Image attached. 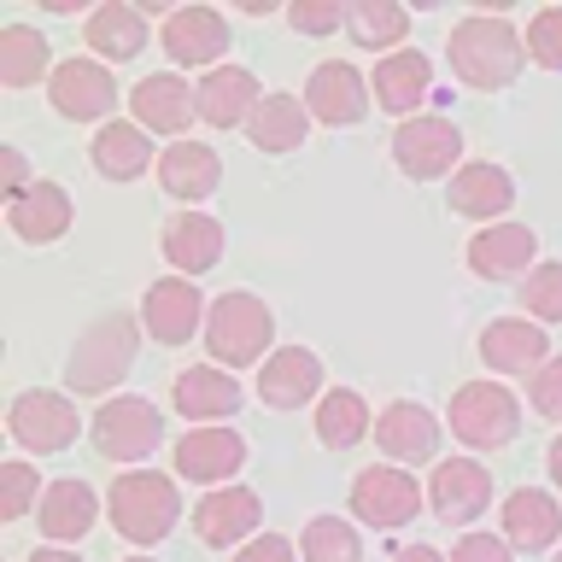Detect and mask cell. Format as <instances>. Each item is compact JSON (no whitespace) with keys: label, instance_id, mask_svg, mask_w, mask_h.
I'll return each instance as SVG.
<instances>
[{"label":"cell","instance_id":"cell-7","mask_svg":"<svg viewBox=\"0 0 562 562\" xmlns=\"http://www.w3.org/2000/svg\"><path fill=\"white\" fill-rule=\"evenodd\" d=\"M351 516L369 521V527H404L422 516V486L416 474H404L393 463H369L358 469V481H351Z\"/></svg>","mask_w":562,"mask_h":562},{"label":"cell","instance_id":"cell-38","mask_svg":"<svg viewBox=\"0 0 562 562\" xmlns=\"http://www.w3.org/2000/svg\"><path fill=\"white\" fill-rule=\"evenodd\" d=\"M521 305L533 311V323H562V263H533L527 270Z\"/></svg>","mask_w":562,"mask_h":562},{"label":"cell","instance_id":"cell-6","mask_svg":"<svg viewBox=\"0 0 562 562\" xmlns=\"http://www.w3.org/2000/svg\"><path fill=\"white\" fill-rule=\"evenodd\" d=\"M88 439H94L100 457H112V463H140V457L158 451V439H165V416H158V404L147 398H105L94 422H88Z\"/></svg>","mask_w":562,"mask_h":562},{"label":"cell","instance_id":"cell-49","mask_svg":"<svg viewBox=\"0 0 562 562\" xmlns=\"http://www.w3.org/2000/svg\"><path fill=\"white\" fill-rule=\"evenodd\" d=\"M123 562H153V557H123Z\"/></svg>","mask_w":562,"mask_h":562},{"label":"cell","instance_id":"cell-48","mask_svg":"<svg viewBox=\"0 0 562 562\" xmlns=\"http://www.w3.org/2000/svg\"><path fill=\"white\" fill-rule=\"evenodd\" d=\"M30 562H82V557H70V551H53V544H47V551H35Z\"/></svg>","mask_w":562,"mask_h":562},{"label":"cell","instance_id":"cell-1","mask_svg":"<svg viewBox=\"0 0 562 562\" xmlns=\"http://www.w3.org/2000/svg\"><path fill=\"white\" fill-rule=\"evenodd\" d=\"M451 70L469 88H504L521 70V35L509 30V18L486 12V18H463L451 30Z\"/></svg>","mask_w":562,"mask_h":562},{"label":"cell","instance_id":"cell-12","mask_svg":"<svg viewBox=\"0 0 562 562\" xmlns=\"http://www.w3.org/2000/svg\"><path fill=\"white\" fill-rule=\"evenodd\" d=\"M170 463H176V474H182V481L217 486V481H228V474H240L246 439H240L235 428H188L182 439H176Z\"/></svg>","mask_w":562,"mask_h":562},{"label":"cell","instance_id":"cell-14","mask_svg":"<svg viewBox=\"0 0 562 562\" xmlns=\"http://www.w3.org/2000/svg\"><path fill=\"white\" fill-rule=\"evenodd\" d=\"M158 42H165V53L176 65H211L217 70V59L228 53V18L211 12V7H176L165 18V30H158Z\"/></svg>","mask_w":562,"mask_h":562},{"label":"cell","instance_id":"cell-20","mask_svg":"<svg viewBox=\"0 0 562 562\" xmlns=\"http://www.w3.org/2000/svg\"><path fill=\"white\" fill-rule=\"evenodd\" d=\"M130 105H135V123H140L147 135H182L188 123H193V112H200V94H193L182 77L158 70V77H140V82H135Z\"/></svg>","mask_w":562,"mask_h":562},{"label":"cell","instance_id":"cell-23","mask_svg":"<svg viewBox=\"0 0 562 562\" xmlns=\"http://www.w3.org/2000/svg\"><path fill=\"white\" fill-rule=\"evenodd\" d=\"M158 182H165V193H176V200L200 205L223 182V158L211 153L205 140H176V147L158 153Z\"/></svg>","mask_w":562,"mask_h":562},{"label":"cell","instance_id":"cell-9","mask_svg":"<svg viewBox=\"0 0 562 562\" xmlns=\"http://www.w3.org/2000/svg\"><path fill=\"white\" fill-rule=\"evenodd\" d=\"M7 428H12V439L24 451H65L70 439H77L82 422H77V411H70V398L47 393V386H30V393L12 398Z\"/></svg>","mask_w":562,"mask_h":562},{"label":"cell","instance_id":"cell-18","mask_svg":"<svg viewBox=\"0 0 562 562\" xmlns=\"http://www.w3.org/2000/svg\"><path fill=\"white\" fill-rule=\"evenodd\" d=\"M258 521H263V504H258V492H246V486H223V492H211V498L193 504V533L205 544H217V551L252 539Z\"/></svg>","mask_w":562,"mask_h":562},{"label":"cell","instance_id":"cell-13","mask_svg":"<svg viewBox=\"0 0 562 562\" xmlns=\"http://www.w3.org/2000/svg\"><path fill=\"white\" fill-rule=\"evenodd\" d=\"M53 105L70 123H100L117 105V82L100 59H65L53 70Z\"/></svg>","mask_w":562,"mask_h":562},{"label":"cell","instance_id":"cell-11","mask_svg":"<svg viewBox=\"0 0 562 562\" xmlns=\"http://www.w3.org/2000/svg\"><path fill=\"white\" fill-rule=\"evenodd\" d=\"M299 100H305V112H311L316 123H328V130H346V123H358V117L369 112V88H363V77H358V65H346V59L316 65Z\"/></svg>","mask_w":562,"mask_h":562},{"label":"cell","instance_id":"cell-39","mask_svg":"<svg viewBox=\"0 0 562 562\" xmlns=\"http://www.w3.org/2000/svg\"><path fill=\"white\" fill-rule=\"evenodd\" d=\"M30 509H42V474L30 463H7L0 469V516L18 521V516H30Z\"/></svg>","mask_w":562,"mask_h":562},{"label":"cell","instance_id":"cell-32","mask_svg":"<svg viewBox=\"0 0 562 562\" xmlns=\"http://www.w3.org/2000/svg\"><path fill=\"white\" fill-rule=\"evenodd\" d=\"M246 130H252V147H263V153H293V147H305L311 112L299 94H263V105L252 112Z\"/></svg>","mask_w":562,"mask_h":562},{"label":"cell","instance_id":"cell-8","mask_svg":"<svg viewBox=\"0 0 562 562\" xmlns=\"http://www.w3.org/2000/svg\"><path fill=\"white\" fill-rule=\"evenodd\" d=\"M457 158H463V135H457L451 117H404L393 135V165L411 176V182H434L446 176Z\"/></svg>","mask_w":562,"mask_h":562},{"label":"cell","instance_id":"cell-19","mask_svg":"<svg viewBox=\"0 0 562 562\" xmlns=\"http://www.w3.org/2000/svg\"><path fill=\"white\" fill-rule=\"evenodd\" d=\"M193 94H200V117L211 123V130H235V123H252V112L263 105L258 77H252L246 65H217V70H205Z\"/></svg>","mask_w":562,"mask_h":562},{"label":"cell","instance_id":"cell-17","mask_svg":"<svg viewBox=\"0 0 562 562\" xmlns=\"http://www.w3.org/2000/svg\"><path fill=\"white\" fill-rule=\"evenodd\" d=\"M323 393V363H316V351L305 346H281L263 358V375H258V398L270 404V411H299V404H311Z\"/></svg>","mask_w":562,"mask_h":562},{"label":"cell","instance_id":"cell-34","mask_svg":"<svg viewBox=\"0 0 562 562\" xmlns=\"http://www.w3.org/2000/svg\"><path fill=\"white\" fill-rule=\"evenodd\" d=\"M88 47L105 53V59H135L140 47H147V18H140L135 7H100L94 18H88Z\"/></svg>","mask_w":562,"mask_h":562},{"label":"cell","instance_id":"cell-37","mask_svg":"<svg viewBox=\"0 0 562 562\" xmlns=\"http://www.w3.org/2000/svg\"><path fill=\"white\" fill-rule=\"evenodd\" d=\"M299 557H305V562H363L358 527H351V521H340V516H316V521H305V539H299Z\"/></svg>","mask_w":562,"mask_h":562},{"label":"cell","instance_id":"cell-26","mask_svg":"<svg viewBox=\"0 0 562 562\" xmlns=\"http://www.w3.org/2000/svg\"><path fill=\"white\" fill-rule=\"evenodd\" d=\"M165 258L182 276H205L223 258V223L205 217V211H176L165 223Z\"/></svg>","mask_w":562,"mask_h":562},{"label":"cell","instance_id":"cell-4","mask_svg":"<svg viewBox=\"0 0 562 562\" xmlns=\"http://www.w3.org/2000/svg\"><path fill=\"white\" fill-rule=\"evenodd\" d=\"M130 363H135V316L112 311L77 340V351H70V363H65V381L77 386V393L100 398L130 375Z\"/></svg>","mask_w":562,"mask_h":562},{"label":"cell","instance_id":"cell-29","mask_svg":"<svg viewBox=\"0 0 562 562\" xmlns=\"http://www.w3.org/2000/svg\"><path fill=\"white\" fill-rule=\"evenodd\" d=\"M7 223H12V235H18V240H30V246L59 240L65 228H70V193H65L59 182H35L24 200H12Z\"/></svg>","mask_w":562,"mask_h":562},{"label":"cell","instance_id":"cell-46","mask_svg":"<svg viewBox=\"0 0 562 562\" xmlns=\"http://www.w3.org/2000/svg\"><path fill=\"white\" fill-rule=\"evenodd\" d=\"M393 562H446V557H439L434 544H404V551H398Z\"/></svg>","mask_w":562,"mask_h":562},{"label":"cell","instance_id":"cell-47","mask_svg":"<svg viewBox=\"0 0 562 562\" xmlns=\"http://www.w3.org/2000/svg\"><path fill=\"white\" fill-rule=\"evenodd\" d=\"M544 463H551V474H557V486H562V434L551 439V457H544Z\"/></svg>","mask_w":562,"mask_h":562},{"label":"cell","instance_id":"cell-41","mask_svg":"<svg viewBox=\"0 0 562 562\" xmlns=\"http://www.w3.org/2000/svg\"><path fill=\"white\" fill-rule=\"evenodd\" d=\"M288 24L299 35H334L346 24V7H334V0H299V7H288Z\"/></svg>","mask_w":562,"mask_h":562},{"label":"cell","instance_id":"cell-28","mask_svg":"<svg viewBox=\"0 0 562 562\" xmlns=\"http://www.w3.org/2000/svg\"><path fill=\"white\" fill-rule=\"evenodd\" d=\"M35 527H42L47 539H59V544H70V539H82L88 527H94V516H100V498H94V486L88 481H53L47 492H42V509H35Z\"/></svg>","mask_w":562,"mask_h":562},{"label":"cell","instance_id":"cell-25","mask_svg":"<svg viewBox=\"0 0 562 562\" xmlns=\"http://www.w3.org/2000/svg\"><path fill=\"white\" fill-rule=\"evenodd\" d=\"M170 404L188 422H223V416L240 411V381L223 375V369H211V363L182 369V375L170 381Z\"/></svg>","mask_w":562,"mask_h":562},{"label":"cell","instance_id":"cell-50","mask_svg":"<svg viewBox=\"0 0 562 562\" xmlns=\"http://www.w3.org/2000/svg\"><path fill=\"white\" fill-rule=\"evenodd\" d=\"M557 562H562V551H557Z\"/></svg>","mask_w":562,"mask_h":562},{"label":"cell","instance_id":"cell-22","mask_svg":"<svg viewBox=\"0 0 562 562\" xmlns=\"http://www.w3.org/2000/svg\"><path fill=\"white\" fill-rule=\"evenodd\" d=\"M439 422L428 404H411V398H398V404H386L381 422H375V439H381V451L386 457H398V463H428V457L439 451Z\"/></svg>","mask_w":562,"mask_h":562},{"label":"cell","instance_id":"cell-30","mask_svg":"<svg viewBox=\"0 0 562 562\" xmlns=\"http://www.w3.org/2000/svg\"><path fill=\"white\" fill-rule=\"evenodd\" d=\"M88 158H94V170L105 176V182H135V176L153 165V140H147L140 123H100Z\"/></svg>","mask_w":562,"mask_h":562},{"label":"cell","instance_id":"cell-3","mask_svg":"<svg viewBox=\"0 0 562 562\" xmlns=\"http://www.w3.org/2000/svg\"><path fill=\"white\" fill-rule=\"evenodd\" d=\"M270 334H276V316L258 293H223L217 305L205 311V346L211 358L228 363V369H246L270 351Z\"/></svg>","mask_w":562,"mask_h":562},{"label":"cell","instance_id":"cell-31","mask_svg":"<svg viewBox=\"0 0 562 562\" xmlns=\"http://www.w3.org/2000/svg\"><path fill=\"white\" fill-rule=\"evenodd\" d=\"M428 82H434V65L428 53H386L369 77V94H375L386 112H411V105L428 100Z\"/></svg>","mask_w":562,"mask_h":562},{"label":"cell","instance_id":"cell-35","mask_svg":"<svg viewBox=\"0 0 562 562\" xmlns=\"http://www.w3.org/2000/svg\"><path fill=\"white\" fill-rule=\"evenodd\" d=\"M346 35L369 53L398 47L411 35V12L393 7V0H358V7H346Z\"/></svg>","mask_w":562,"mask_h":562},{"label":"cell","instance_id":"cell-40","mask_svg":"<svg viewBox=\"0 0 562 562\" xmlns=\"http://www.w3.org/2000/svg\"><path fill=\"white\" fill-rule=\"evenodd\" d=\"M527 53H533L544 70H562V7L533 12V24H527Z\"/></svg>","mask_w":562,"mask_h":562},{"label":"cell","instance_id":"cell-45","mask_svg":"<svg viewBox=\"0 0 562 562\" xmlns=\"http://www.w3.org/2000/svg\"><path fill=\"white\" fill-rule=\"evenodd\" d=\"M0 188H7L12 200H24V193L35 188L30 182V165H24V153H18V147H7V158H0Z\"/></svg>","mask_w":562,"mask_h":562},{"label":"cell","instance_id":"cell-24","mask_svg":"<svg viewBox=\"0 0 562 562\" xmlns=\"http://www.w3.org/2000/svg\"><path fill=\"white\" fill-rule=\"evenodd\" d=\"M504 539L516 551H551L562 539V504L539 486H521L504 498Z\"/></svg>","mask_w":562,"mask_h":562},{"label":"cell","instance_id":"cell-10","mask_svg":"<svg viewBox=\"0 0 562 562\" xmlns=\"http://www.w3.org/2000/svg\"><path fill=\"white\" fill-rule=\"evenodd\" d=\"M428 504L446 527L481 521L486 504H492V474L474 463V457H446V463L434 469V481H428Z\"/></svg>","mask_w":562,"mask_h":562},{"label":"cell","instance_id":"cell-42","mask_svg":"<svg viewBox=\"0 0 562 562\" xmlns=\"http://www.w3.org/2000/svg\"><path fill=\"white\" fill-rule=\"evenodd\" d=\"M527 398H533V411H539V416L562 422V358H551L533 381H527Z\"/></svg>","mask_w":562,"mask_h":562},{"label":"cell","instance_id":"cell-27","mask_svg":"<svg viewBox=\"0 0 562 562\" xmlns=\"http://www.w3.org/2000/svg\"><path fill=\"white\" fill-rule=\"evenodd\" d=\"M446 200H451L457 217L486 223V217H504V211H509V200H516V182H509V170H498V165H463V170L451 176Z\"/></svg>","mask_w":562,"mask_h":562},{"label":"cell","instance_id":"cell-21","mask_svg":"<svg viewBox=\"0 0 562 562\" xmlns=\"http://www.w3.org/2000/svg\"><path fill=\"white\" fill-rule=\"evenodd\" d=\"M533 228L527 223H492L469 240V270L486 281H521V270H533Z\"/></svg>","mask_w":562,"mask_h":562},{"label":"cell","instance_id":"cell-5","mask_svg":"<svg viewBox=\"0 0 562 562\" xmlns=\"http://www.w3.org/2000/svg\"><path fill=\"white\" fill-rule=\"evenodd\" d=\"M516 422H521V404L509 386L498 381H469V386H457V398H451V434L463 439L469 451H498L516 439Z\"/></svg>","mask_w":562,"mask_h":562},{"label":"cell","instance_id":"cell-43","mask_svg":"<svg viewBox=\"0 0 562 562\" xmlns=\"http://www.w3.org/2000/svg\"><path fill=\"white\" fill-rule=\"evenodd\" d=\"M509 551H516L509 539H492V533H463V539L451 544V557H446V562H516Z\"/></svg>","mask_w":562,"mask_h":562},{"label":"cell","instance_id":"cell-2","mask_svg":"<svg viewBox=\"0 0 562 562\" xmlns=\"http://www.w3.org/2000/svg\"><path fill=\"white\" fill-rule=\"evenodd\" d=\"M105 509H112V527L130 544H158L176 521H182V492H176L170 474H153V469L147 474H117Z\"/></svg>","mask_w":562,"mask_h":562},{"label":"cell","instance_id":"cell-33","mask_svg":"<svg viewBox=\"0 0 562 562\" xmlns=\"http://www.w3.org/2000/svg\"><path fill=\"white\" fill-rule=\"evenodd\" d=\"M363 434H375V422H369V404L351 393V386H340V393H328L316 404V439H323L328 451H351Z\"/></svg>","mask_w":562,"mask_h":562},{"label":"cell","instance_id":"cell-44","mask_svg":"<svg viewBox=\"0 0 562 562\" xmlns=\"http://www.w3.org/2000/svg\"><path fill=\"white\" fill-rule=\"evenodd\" d=\"M235 562H299V551L281 533H258V539H246L240 544V557Z\"/></svg>","mask_w":562,"mask_h":562},{"label":"cell","instance_id":"cell-15","mask_svg":"<svg viewBox=\"0 0 562 562\" xmlns=\"http://www.w3.org/2000/svg\"><path fill=\"white\" fill-rule=\"evenodd\" d=\"M200 288H193L188 276H165V281H153L147 299H140V323H147V334L158 346H182L193 340V328H200Z\"/></svg>","mask_w":562,"mask_h":562},{"label":"cell","instance_id":"cell-16","mask_svg":"<svg viewBox=\"0 0 562 562\" xmlns=\"http://www.w3.org/2000/svg\"><path fill=\"white\" fill-rule=\"evenodd\" d=\"M544 346H551V334L539 323H527V316H498V323H486L481 334V358L486 369H498V375H539L544 363Z\"/></svg>","mask_w":562,"mask_h":562},{"label":"cell","instance_id":"cell-36","mask_svg":"<svg viewBox=\"0 0 562 562\" xmlns=\"http://www.w3.org/2000/svg\"><path fill=\"white\" fill-rule=\"evenodd\" d=\"M47 70V42L35 24H7L0 30V82L7 88H30Z\"/></svg>","mask_w":562,"mask_h":562}]
</instances>
